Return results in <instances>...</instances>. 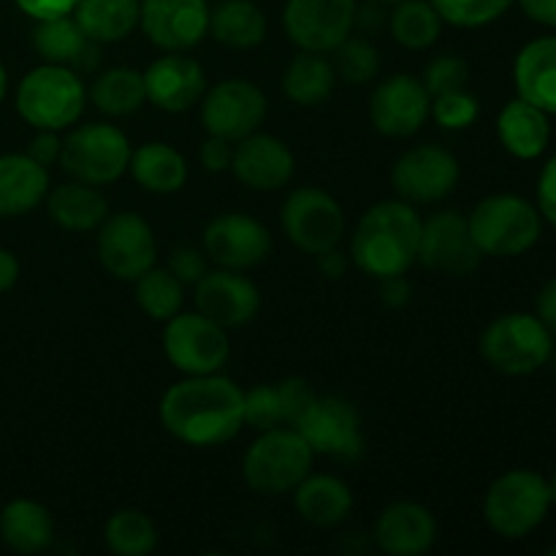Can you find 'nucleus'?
<instances>
[{
    "label": "nucleus",
    "instance_id": "obj_33",
    "mask_svg": "<svg viewBox=\"0 0 556 556\" xmlns=\"http://www.w3.org/2000/svg\"><path fill=\"white\" fill-rule=\"evenodd\" d=\"M210 33L231 49H255L266 38V16L253 0H223L210 14Z\"/></svg>",
    "mask_w": 556,
    "mask_h": 556
},
{
    "label": "nucleus",
    "instance_id": "obj_40",
    "mask_svg": "<svg viewBox=\"0 0 556 556\" xmlns=\"http://www.w3.org/2000/svg\"><path fill=\"white\" fill-rule=\"evenodd\" d=\"M454 27H483L500 20L516 0H429Z\"/></svg>",
    "mask_w": 556,
    "mask_h": 556
},
{
    "label": "nucleus",
    "instance_id": "obj_16",
    "mask_svg": "<svg viewBox=\"0 0 556 556\" xmlns=\"http://www.w3.org/2000/svg\"><path fill=\"white\" fill-rule=\"evenodd\" d=\"M356 0H288L282 25L304 52L329 54L353 33Z\"/></svg>",
    "mask_w": 556,
    "mask_h": 556
},
{
    "label": "nucleus",
    "instance_id": "obj_32",
    "mask_svg": "<svg viewBox=\"0 0 556 556\" xmlns=\"http://www.w3.org/2000/svg\"><path fill=\"white\" fill-rule=\"evenodd\" d=\"M334 85V65L320 52H304V49H299V54L288 63L286 74H282V92L296 106H320V103H326L331 98Z\"/></svg>",
    "mask_w": 556,
    "mask_h": 556
},
{
    "label": "nucleus",
    "instance_id": "obj_1",
    "mask_svg": "<svg viewBox=\"0 0 556 556\" xmlns=\"http://www.w3.org/2000/svg\"><path fill=\"white\" fill-rule=\"evenodd\" d=\"M163 429L193 448H215L244 427V391L220 372L185 375L157 405Z\"/></svg>",
    "mask_w": 556,
    "mask_h": 556
},
{
    "label": "nucleus",
    "instance_id": "obj_56",
    "mask_svg": "<svg viewBox=\"0 0 556 556\" xmlns=\"http://www.w3.org/2000/svg\"><path fill=\"white\" fill-rule=\"evenodd\" d=\"M548 492H552V505H556V476L548 481Z\"/></svg>",
    "mask_w": 556,
    "mask_h": 556
},
{
    "label": "nucleus",
    "instance_id": "obj_30",
    "mask_svg": "<svg viewBox=\"0 0 556 556\" xmlns=\"http://www.w3.org/2000/svg\"><path fill=\"white\" fill-rule=\"evenodd\" d=\"M130 177L147 193L172 195L179 193L188 182V161L177 147L166 141H147L139 150L130 152Z\"/></svg>",
    "mask_w": 556,
    "mask_h": 556
},
{
    "label": "nucleus",
    "instance_id": "obj_5",
    "mask_svg": "<svg viewBox=\"0 0 556 556\" xmlns=\"http://www.w3.org/2000/svg\"><path fill=\"white\" fill-rule=\"evenodd\" d=\"M478 250L492 258H516L532 250L541 239L543 217L538 206L514 193L483 199L467 217Z\"/></svg>",
    "mask_w": 556,
    "mask_h": 556
},
{
    "label": "nucleus",
    "instance_id": "obj_7",
    "mask_svg": "<svg viewBox=\"0 0 556 556\" xmlns=\"http://www.w3.org/2000/svg\"><path fill=\"white\" fill-rule=\"evenodd\" d=\"M554 340L538 315L508 313L494 318L481 337V356L503 375H532L552 362Z\"/></svg>",
    "mask_w": 556,
    "mask_h": 556
},
{
    "label": "nucleus",
    "instance_id": "obj_42",
    "mask_svg": "<svg viewBox=\"0 0 556 556\" xmlns=\"http://www.w3.org/2000/svg\"><path fill=\"white\" fill-rule=\"evenodd\" d=\"M244 427L255 429V432L286 427V424H282V407L277 386L264 383L244 391Z\"/></svg>",
    "mask_w": 556,
    "mask_h": 556
},
{
    "label": "nucleus",
    "instance_id": "obj_20",
    "mask_svg": "<svg viewBox=\"0 0 556 556\" xmlns=\"http://www.w3.org/2000/svg\"><path fill=\"white\" fill-rule=\"evenodd\" d=\"M193 302L201 315L220 324L223 329L248 326L261 309V291L248 275L233 269H210L195 282Z\"/></svg>",
    "mask_w": 556,
    "mask_h": 556
},
{
    "label": "nucleus",
    "instance_id": "obj_8",
    "mask_svg": "<svg viewBox=\"0 0 556 556\" xmlns=\"http://www.w3.org/2000/svg\"><path fill=\"white\" fill-rule=\"evenodd\" d=\"M130 152L123 128L112 123H85L63 139L60 166L71 179L101 188L128 172Z\"/></svg>",
    "mask_w": 556,
    "mask_h": 556
},
{
    "label": "nucleus",
    "instance_id": "obj_38",
    "mask_svg": "<svg viewBox=\"0 0 556 556\" xmlns=\"http://www.w3.org/2000/svg\"><path fill=\"white\" fill-rule=\"evenodd\" d=\"M103 541L109 552L117 556H147L155 552L157 530L147 514L136 508H123L109 516L103 527Z\"/></svg>",
    "mask_w": 556,
    "mask_h": 556
},
{
    "label": "nucleus",
    "instance_id": "obj_50",
    "mask_svg": "<svg viewBox=\"0 0 556 556\" xmlns=\"http://www.w3.org/2000/svg\"><path fill=\"white\" fill-rule=\"evenodd\" d=\"M535 307H538V318L543 320V326H546L552 334H556V277L541 288Z\"/></svg>",
    "mask_w": 556,
    "mask_h": 556
},
{
    "label": "nucleus",
    "instance_id": "obj_48",
    "mask_svg": "<svg viewBox=\"0 0 556 556\" xmlns=\"http://www.w3.org/2000/svg\"><path fill=\"white\" fill-rule=\"evenodd\" d=\"M60 150H63V139L58 136V130H38V136L27 147V155L49 168L60 163Z\"/></svg>",
    "mask_w": 556,
    "mask_h": 556
},
{
    "label": "nucleus",
    "instance_id": "obj_47",
    "mask_svg": "<svg viewBox=\"0 0 556 556\" xmlns=\"http://www.w3.org/2000/svg\"><path fill=\"white\" fill-rule=\"evenodd\" d=\"M538 212L556 226V155L543 166L538 177Z\"/></svg>",
    "mask_w": 556,
    "mask_h": 556
},
{
    "label": "nucleus",
    "instance_id": "obj_43",
    "mask_svg": "<svg viewBox=\"0 0 556 556\" xmlns=\"http://www.w3.org/2000/svg\"><path fill=\"white\" fill-rule=\"evenodd\" d=\"M421 81L432 98L443 96V92L465 90L467 81H470V65L459 54H440L424 68Z\"/></svg>",
    "mask_w": 556,
    "mask_h": 556
},
{
    "label": "nucleus",
    "instance_id": "obj_19",
    "mask_svg": "<svg viewBox=\"0 0 556 556\" xmlns=\"http://www.w3.org/2000/svg\"><path fill=\"white\" fill-rule=\"evenodd\" d=\"M206 0H141L139 27L163 52H188L210 36Z\"/></svg>",
    "mask_w": 556,
    "mask_h": 556
},
{
    "label": "nucleus",
    "instance_id": "obj_10",
    "mask_svg": "<svg viewBox=\"0 0 556 556\" xmlns=\"http://www.w3.org/2000/svg\"><path fill=\"white\" fill-rule=\"evenodd\" d=\"M280 220L288 242L307 255L340 248L345 237V212L340 201L313 185L291 190L282 204Z\"/></svg>",
    "mask_w": 556,
    "mask_h": 556
},
{
    "label": "nucleus",
    "instance_id": "obj_55",
    "mask_svg": "<svg viewBox=\"0 0 556 556\" xmlns=\"http://www.w3.org/2000/svg\"><path fill=\"white\" fill-rule=\"evenodd\" d=\"M5 92H9V74H5V65L0 63V103H3Z\"/></svg>",
    "mask_w": 556,
    "mask_h": 556
},
{
    "label": "nucleus",
    "instance_id": "obj_24",
    "mask_svg": "<svg viewBox=\"0 0 556 556\" xmlns=\"http://www.w3.org/2000/svg\"><path fill=\"white\" fill-rule=\"evenodd\" d=\"M49 193V168L27 152L0 155V217H20L43 204Z\"/></svg>",
    "mask_w": 556,
    "mask_h": 556
},
{
    "label": "nucleus",
    "instance_id": "obj_28",
    "mask_svg": "<svg viewBox=\"0 0 556 556\" xmlns=\"http://www.w3.org/2000/svg\"><path fill=\"white\" fill-rule=\"evenodd\" d=\"M500 144L521 161H535L543 155L552 139V123L543 109L532 106L525 98H516L497 117Z\"/></svg>",
    "mask_w": 556,
    "mask_h": 556
},
{
    "label": "nucleus",
    "instance_id": "obj_13",
    "mask_svg": "<svg viewBox=\"0 0 556 556\" xmlns=\"http://www.w3.org/2000/svg\"><path fill=\"white\" fill-rule=\"evenodd\" d=\"M98 261L114 280L134 282L157 261V242L152 226L136 212L109 215L98 226Z\"/></svg>",
    "mask_w": 556,
    "mask_h": 556
},
{
    "label": "nucleus",
    "instance_id": "obj_34",
    "mask_svg": "<svg viewBox=\"0 0 556 556\" xmlns=\"http://www.w3.org/2000/svg\"><path fill=\"white\" fill-rule=\"evenodd\" d=\"M87 98L106 117H128L147 103L144 74L136 68H109L92 79Z\"/></svg>",
    "mask_w": 556,
    "mask_h": 556
},
{
    "label": "nucleus",
    "instance_id": "obj_41",
    "mask_svg": "<svg viewBox=\"0 0 556 556\" xmlns=\"http://www.w3.org/2000/svg\"><path fill=\"white\" fill-rule=\"evenodd\" d=\"M478 114H481V103H478V98L465 87V90L434 96L429 117L445 130H465L476 123Z\"/></svg>",
    "mask_w": 556,
    "mask_h": 556
},
{
    "label": "nucleus",
    "instance_id": "obj_17",
    "mask_svg": "<svg viewBox=\"0 0 556 556\" xmlns=\"http://www.w3.org/2000/svg\"><path fill=\"white\" fill-rule=\"evenodd\" d=\"M201 250L220 269L248 271L269 258L271 233L255 217L242 215V212H226L204 228Z\"/></svg>",
    "mask_w": 556,
    "mask_h": 556
},
{
    "label": "nucleus",
    "instance_id": "obj_9",
    "mask_svg": "<svg viewBox=\"0 0 556 556\" xmlns=\"http://www.w3.org/2000/svg\"><path fill=\"white\" fill-rule=\"evenodd\" d=\"M163 353L182 375L220 372L231 356L228 329L201 315L199 309L177 313L163 329Z\"/></svg>",
    "mask_w": 556,
    "mask_h": 556
},
{
    "label": "nucleus",
    "instance_id": "obj_27",
    "mask_svg": "<svg viewBox=\"0 0 556 556\" xmlns=\"http://www.w3.org/2000/svg\"><path fill=\"white\" fill-rule=\"evenodd\" d=\"M293 508L307 525L313 527H337L351 516L353 492L342 478L337 476H315L309 472L296 489H293Z\"/></svg>",
    "mask_w": 556,
    "mask_h": 556
},
{
    "label": "nucleus",
    "instance_id": "obj_11",
    "mask_svg": "<svg viewBox=\"0 0 556 556\" xmlns=\"http://www.w3.org/2000/svg\"><path fill=\"white\" fill-rule=\"evenodd\" d=\"M459 161L440 144H418L402 152L391 168L396 199L407 204H438L459 185Z\"/></svg>",
    "mask_w": 556,
    "mask_h": 556
},
{
    "label": "nucleus",
    "instance_id": "obj_39",
    "mask_svg": "<svg viewBox=\"0 0 556 556\" xmlns=\"http://www.w3.org/2000/svg\"><path fill=\"white\" fill-rule=\"evenodd\" d=\"M331 65H334L337 79L345 85H369L380 74V52L367 36H348L337 49H331Z\"/></svg>",
    "mask_w": 556,
    "mask_h": 556
},
{
    "label": "nucleus",
    "instance_id": "obj_45",
    "mask_svg": "<svg viewBox=\"0 0 556 556\" xmlns=\"http://www.w3.org/2000/svg\"><path fill=\"white\" fill-rule=\"evenodd\" d=\"M168 271H172L185 288L195 286V282L210 271V258H206L204 250L177 248L172 255H168Z\"/></svg>",
    "mask_w": 556,
    "mask_h": 556
},
{
    "label": "nucleus",
    "instance_id": "obj_44",
    "mask_svg": "<svg viewBox=\"0 0 556 556\" xmlns=\"http://www.w3.org/2000/svg\"><path fill=\"white\" fill-rule=\"evenodd\" d=\"M277 394H280V407H282V424L286 427H296L299 418L307 413V407L315 402L313 386L304 378H288L282 383H277Z\"/></svg>",
    "mask_w": 556,
    "mask_h": 556
},
{
    "label": "nucleus",
    "instance_id": "obj_25",
    "mask_svg": "<svg viewBox=\"0 0 556 556\" xmlns=\"http://www.w3.org/2000/svg\"><path fill=\"white\" fill-rule=\"evenodd\" d=\"M514 81L519 98L556 114V36L535 38L516 54Z\"/></svg>",
    "mask_w": 556,
    "mask_h": 556
},
{
    "label": "nucleus",
    "instance_id": "obj_31",
    "mask_svg": "<svg viewBox=\"0 0 556 556\" xmlns=\"http://www.w3.org/2000/svg\"><path fill=\"white\" fill-rule=\"evenodd\" d=\"M141 0H79L74 20L92 43H117L139 27Z\"/></svg>",
    "mask_w": 556,
    "mask_h": 556
},
{
    "label": "nucleus",
    "instance_id": "obj_53",
    "mask_svg": "<svg viewBox=\"0 0 556 556\" xmlns=\"http://www.w3.org/2000/svg\"><path fill=\"white\" fill-rule=\"evenodd\" d=\"M315 258H318V269L324 277H329V280H340V277H345L348 261L345 255L340 253V248L324 250V253H318Z\"/></svg>",
    "mask_w": 556,
    "mask_h": 556
},
{
    "label": "nucleus",
    "instance_id": "obj_37",
    "mask_svg": "<svg viewBox=\"0 0 556 556\" xmlns=\"http://www.w3.org/2000/svg\"><path fill=\"white\" fill-rule=\"evenodd\" d=\"M134 286L136 304L147 318L166 324L168 318L182 313L185 286L168 271V266H150L144 275L136 277Z\"/></svg>",
    "mask_w": 556,
    "mask_h": 556
},
{
    "label": "nucleus",
    "instance_id": "obj_14",
    "mask_svg": "<svg viewBox=\"0 0 556 556\" xmlns=\"http://www.w3.org/2000/svg\"><path fill=\"white\" fill-rule=\"evenodd\" d=\"M293 429H299L315 456L358 459L364 451L362 416L356 405L342 396H315V402Z\"/></svg>",
    "mask_w": 556,
    "mask_h": 556
},
{
    "label": "nucleus",
    "instance_id": "obj_26",
    "mask_svg": "<svg viewBox=\"0 0 556 556\" xmlns=\"http://www.w3.org/2000/svg\"><path fill=\"white\" fill-rule=\"evenodd\" d=\"M43 201H47V215L63 231H98V226L109 217L106 195L98 190V185L79 182V179L49 188Z\"/></svg>",
    "mask_w": 556,
    "mask_h": 556
},
{
    "label": "nucleus",
    "instance_id": "obj_3",
    "mask_svg": "<svg viewBox=\"0 0 556 556\" xmlns=\"http://www.w3.org/2000/svg\"><path fill=\"white\" fill-rule=\"evenodd\" d=\"M87 87L71 65L41 63L22 76L16 87V112L36 130H65L81 117Z\"/></svg>",
    "mask_w": 556,
    "mask_h": 556
},
{
    "label": "nucleus",
    "instance_id": "obj_4",
    "mask_svg": "<svg viewBox=\"0 0 556 556\" xmlns=\"http://www.w3.org/2000/svg\"><path fill=\"white\" fill-rule=\"evenodd\" d=\"M315 454L293 427L258 432L242 459V476L253 492L266 497L291 494L313 472Z\"/></svg>",
    "mask_w": 556,
    "mask_h": 556
},
{
    "label": "nucleus",
    "instance_id": "obj_22",
    "mask_svg": "<svg viewBox=\"0 0 556 556\" xmlns=\"http://www.w3.org/2000/svg\"><path fill=\"white\" fill-rule=\"evenodd\" d=\"M147 101L168 114H179L201 103L206 92V74L199 60L185 52H166L144 71Z\"/></svg>",
    "mask_w": 556,
    "mask_h": 556
},
{
    "label": "nucleus",
    "instance_id": "obj_36",
    "mask_svg": "<svg viewBox=\"0 0 556 556\" xmlns=\"http://www.w3.org/2000/svg\"><path fill=\"white\" fill-rule=\"evenodd\" d=\"M87 43H90V38L81 33L74 14L36 20V27H33V49H36L43 63L71 65L74 68Z\"/></svg>",
    "mask_w": 556,
    "mask_h": 556
},
{
    "label": "nucleus",
    "instance_id": "obj_52",
    "mask_svg": "<svg viewBox=\"0 0 556 556\" xmlns=\"http://www.w3.org/2000/svg\"><path fill=\"white\" fill-rule=\"evenodd\" d=\"M519 5L538 25L556 27V0H519Z\"/></svg>",
    "mask_w": 556,
    "mask_h": 556
},
{
    "label": "nucleus",
    "instance_id": "obj_49",
    "mask_svg": "<svg viewBox=\"0 0 556 556\" xmlns=\"http://www.w3.org/2000/svg\"><path fill=\"white\" fill-rule=\"evenodd\" d=\"M14 3L20 5L22 14H27L30 20H49V16L74 14L79 0H14Z\"/></svg>",
    "mask_w": 556,
    "mask_h": 556
},
{
    "label": "nucleus",
    "instance_id": "obj_21",
    "mask_svg": "<svg viewBox=\"0 0 556 556\" xmlns=\"http://www.w3.org/2000/svg\"><path fill=\"white\" fill-rule=\"evenodd\" d=\"M233 177L250 190L271 193V190L286 188L296 172V157L291 147L282 139L269 134H250L233 144L231 168Z\"/></svg>",
    "mask_w": 556,
    "mask_h": 556
},
{
    "label": "nucleus",
    "instance_id": "obj_46",
    "mask_svg": "<svg viewBox=\"0 0 556 556\" xmlns=\"http://www.w3.org/2000/svg\"><path fill=\"white\" fill-rule=\"evenodd\" d=\"M201 166L212 174H220L231 168V157H233V141L220 139V136H206L204 144L199 150Z\"/></svg>",
    "mask_w": 556,
    "mask_h": 556
},
{
    "label": "nucleus",
    "instance_id": "obj_6",
    "mask_svg": "<svg viewBox=\"0 0 556 556\" xmlns=\"http://www.w3.org/2000/svg\"><path fill=\"white\" fill-rule=\"evenodd\" d=\"M552 508L548 481L532 470H510L489 486L483 519L500 538L519 541L543 525Z\"/></svg>",
    "mask_w": 556,
    "mask_h": 556
},
{
    "label": "nucleus",
    "instance_id": "obj_51",
    "mask_svg": "<svg viewBox=\"0 0 556 556\" xmlns=\"http://www.w3.org/2000/svg\"><path fill=\"white\" fill-rule=\"evenodd\" d=\"M380 282H383V288H380V296H383V302L389 304V307H405V304L410 302L413 288H410V282L405 280V275L389 277V280H380Z\"/></svg>",
    "mask_w": 556,
    "mask_h": 556
},
{
    "label": "nucleus",
    "instance_id": "obj_18",
    "mask_svg": "<svg viewBox=\"0 0 556 556\" xmlns=\"http://www.w3.org/2000/svg\"><path fill=\"white\" fill-rule=\"evenodd\" d=\"M432 112V96L413 74H394L378 81L369 96V119L375 130L389 139H407L418 134Z\"/></svg>",
    "mask_w": 556,
    "mask_h": 556
},
{
    "label": "nucleus",
    "instance_id": "obj_23",
    "mask_svg": "<svg viewBox=\"0 0 556 556\" xmlns=\"http://www.w3.org/2000/svg\"><path fill=\"white\" fill-rule=\"evenodd\" d=\"M372 541L389 556H421L438 541V519L421 503H391L375 521Z\"/></svg>",
    "mask_w": 556,
    "mask_h": 556
},
{
    "label": "nucleus",
    "instance_id": "obj_12",
    "mask_svg": "<svg viewBox=\"0 0 556 556\" xmlns=\"http://www.w3.org/2000/svg\"><path fill=\"white\" fill-rule=\"evenodd\" d=\"M269 103L261 87L248 79H223L206 87L201 98V123L210 136L237 144L264 125Z\"/></svg>",
    "mask_w": 556,
    "mask_h": 556
},
{
    "label": "nucleus",
    "instance_id": "obj_29",
    "mask_svg": "<svg viewBox=\"0 0 556 556\" xmlns=\"http://www.w3.org/2000/svg\"><path fill=\"white\" fill-rule=\"evenodd\" d=\"M0 538L16 554H41L54 541V519L47 505L36 500H11L0 510Z\"/></svg>",
    "mask_w": 556,
    "mask_h": 556
},
{
    "label": "nucleus",
    "instance_id": "obj_35",
    "mask_svg": "<svg viewBox=\"0 0 556 556\" xmlns=\"http://www.w3.org/2000/svg\"><path fill=\"white\" fill-rule=\"evenodd\" d=\"M389 30L400 47L421 52L438 43L443 30V16L429 0H400L389 16Z\"/></svg>",
    "mask_w": 556,
    "mask_h": 556
},
{
    "label": "nucleus",
    "instance_id": "obj_54",
    "mask_svg": "<svg viewBox=\"0 0 556 556\" xmlns=\"http://www.w3.org/2000/svg\"><path fill=\"white\" fill-rule=\"evenodd\" d=\"M16 280H20V261L11 250L0 248V293L11 291Z\"/></svg>",
    "mask_w": 556,
    "mask_h": 556
},
{
    "label": "nucleus",
    "instance_id": "obj_57",
    "mask_svg": "<svg viewBox=\"0 0 556 556\" xmlns=\"http://www.w3.org/2000/svg\"><path fill=\"white\" fill-rule=\"evenodd\" d=\"M375 3H400V0H375Z\"/></svg>",
    "mask_w": 556,
    "mask_h": 556
},
{
    "label": "nucleus",
    "instance_id": "obj_2",
    "mask_svg": "<svg viewBox=\"0 0 556 556\" xmlns=\"http://www.w3.org/2000/svg\"><path fill=\"white\" fill-rule=\"evenodd\" d=\"M421 220L416 206L402 199L369 206L351 237L353 266L375 280L407 275L418 264Z\"/></svg>",
    "mask_w": 556,
    "mask_h": 556
},
{
    "label": "nucleus",
    "instance_id": "obj_58",
    "mask_svg": "<svg viewBox=\"0 0 556 556\" xmlns=\"http://www.w3.org/2000/svg\"><path fill=\"white\" fill-rule=\"evenodd\" d=\"M552 554H556V552H552Z\"/></svg>",
    "mask_w": 556,
    "mask_h": 556
},
{
    "label": "nucleus",
    "instance_id": "obj_15",
    "mask_svg": "<svg viewBox=\"0 0 556 556\" xmlns=\"http://www.w3.org/2000/svg\"><path fill=\"white\" fill-rule=\"evenodd\" d=\"M483 253L472 239L467 217L454 210H443L421 220L418 237V264L438 275H470L478 269Z\"/></svg>",
    "mask_w": 556,
    "mask_h": 556
}]
</instances>
